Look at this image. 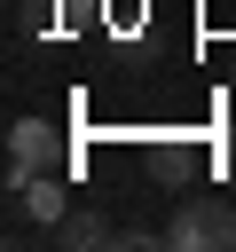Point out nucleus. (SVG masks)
I'll use <instances>...</instances> for the list:
<instances>
[{
    "label": "nucleus",
    "mask_w": 236,
    "mask_h": 252,
    "mask_svg": "<svg viewBox=\"0 0 236 252\" xmlns=\"http://www.w3.org/2000/svg\"><path fill=\"white\" fill-rule=\"evenodd\" d=\"M157 244H173V252H236V197H189L157 228Z\"/></svg>",
    "instance_id": "f257e3e1"
},
{
    "label": "nucleus",
    "mask_w": 236,
    "mask_h": 252,
    "mask_svg": "<svg viewBox=\"0 0 236 252\" xmlns=\"http://www.w3.org/2000/svg\"><path fill=\"white\" fill-rule=\"evenodd\" d=\"M39 165H55V126H47V118H16V126H8V165H0V189L16 197Z\"/></svg>",
    "instance_id": "f03ea898"
},
{
    "label": "nucleus",
    "mask_w": 236,
    "mask_h": 252,
    "mask_svg": "<svg viewBox=\"0 0 236 252\" xmlns=\"http://www.w3.org/2000/svg\"><path fill=\"white\" fill-rule=\"evenodd\" d=\"M16 213H24L31 228H47V236H55V228H63V213H71V189H63V173H55V165H39V173L16 189Z\"/></svg>",
    "instance_id": "7ed1b4c3"
},
{
    "label": "nucleus",
    "mask_w": 236,
    "mask_h": 252,
    "mask_svg": "<svg viewBox=\"0 0 236 252\" xmlns=\"http://www.w3.org/2000/svg\"><path fill=\"white\" fill-rule=\"evenodd\" d=\"M55 244H63V252H94V244H126V228H110L102 213H63Z\"/></svg>",
    "instance_id": "20e7f679"
},
{
    "label": "nucleus",
    "mask_w": 236,
    "mask_h": 252,
    "mask_svg": "<svg viewBox=\"0 0 236 252\" xmlns=\"http://www.w3.org/2000/svg\"><path fill=\"white\" fill-rule=\"evenodd\" d=\"M220 165H228V181H236V134H228V142H220Z\"/></svg>",
    "instance_id": "39448f33"
}]
</instances>
